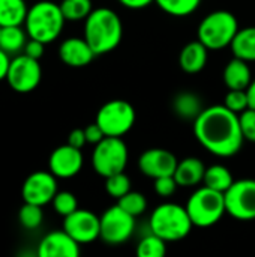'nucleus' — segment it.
I'll return each instance as SVG.
<instances>
[{"label": "nucleus", "mask_w": 255, "mask_h": 257, "mask_svg": "<svg viewBox=\"0 0 255 257\" xmlns=\"http://www.w3.org/2000/svg\"><path fill=\"white\" fill-rule=\"evenodd\" d=\"M194 134L206 151L219 158L234 157L245 142L239 114L230 111L224 104L206 107L194 120Z\"/></svg>", "instance_id": "f257e3e1"}, {"label": "nucleus", "mask_w": 255, "mask_h": 257, "mask_svg": "<svg viewBox=\"0 0 255 257\" xmlns=\"http://www.w3.org/2000/svg\"><path fill=\"white\" fill-rule=\"evenodd\" d=\"M96 56L116 50L123 38V23L119 14L110 8H96L84 21L83 36Z\"/></svg>", "instance_id": "f03ea898"}, {"label": "nucleus", "mask_w": 255, "mask_h": 257, "mask_svg": "<svg viewBox=\"0 0 255 257\" xmlns=\"http://www.w3.org/2000/svg\"><path fill=\"white\" fill-rule=\"evenodd\" d=\"M65 23L66 20L62 14L60 5L50 0H41L29 8L24 29L29 39H35L47 45L62 35Z\"/></svg>", "instance_id": "7ed1b4c3"}, {"label": "nucleus", "mask_w": 255, "mask_h": 257, "mask_svg": "<svg viewBox=\"0 0 255 257\" xmlns=\"http://www.w3.org/2000/svg\"><path fill=\"white\" fill-rule=\"evenodd\" d=\"M150 233L165 242H176L186 238L194 227L185 206L167 202L158 205L149 218Z\"/></svg>", "instance_id": "20e7f679"}, {"label": "nucleus", "mask_w": 255, "mask_h": 257, "mask_svg": "<svg viewBox=\"0 0 255 257\" xmlns=\"http://www.w3.org/2000/svg\"><path fill=\"white\" fill-rule=\"evenodd\" d=\"M239 30V21L233 12L216 9L209 12L200 21L197 27V39L209 51H219L231 45Z\"/></svg>", "instance_id": "39448f33"}, {"label": "nucleus", "mask_w": 255, "mask_h": 257, "mask_svg": "<svg viewBox=\"0 0 255 257\" xmlns=\"http://www.w3.org/2000/svg\"><path fill=\"white\" fill-rule=\"evenodd\" d=\"M185 208L192 224L201 229L215 226L221 221L224 214H227L224 193L210 190L204 185L197 188L189 196Z\"/></svg>", "instance_id": "423d86ee"}, {"label": "nucleus", "mask_w": 255, "mask_h": 257, "mask_svg": "<svg viewBox=\"0 0 255 257\" xmlns=\"http://www.w3.org/2000/svg\"><path fill=\"white\" fill-rule=\"evenodd\" d=\"M128 146L119 137H105L92 152L93 170L105 179L113 175L123 173L128 166Z\"/></svg>", "instance_id": "0eeeda50"}, {"label": "nucleus", "mask_w": 255, "mask_h": 257, "mask_svg": "<svg viewBox=\"0 0 255 257\" xmlns=\"http://www.w3.org/2000/svg\"><path fill=\"white\" fill-rule=\"evenodd\" d=\"M137 113L131 102L125 99H111L105 102L96 114V123L105 137L122 139L135 125Z\"/></svg>", "instance_id": "6e6552de"}, {"label": "nucleus", "mask_w": 255, "mask_h": 257, "mask_svg": "<svg viewBox=\"0 0 255 257\" xmlns=\"http://www.w3.org/2000/svg\"><path fill=\"white\" fill-rule=\"evenodd\" d=\"M101 218V239L108 245L125 244L135 230V218L126 214L119 205L104 211Z\"/></svg>", "instance_id": "1a4fd4ad"}, {"label": "nucleus", "mask_w": 255, "mask_h": 257, "mask_svg": "<svg viewBox=\"0 0 255 257\" xmlns=\"http://www.w3.org/2000/svg\"><path fill=\"white\" fill-rule=\"evenodd\" d=\"M225 196L227 214L239 221L255 220V179H239Z\"/></svg>", "instance_id": "9d476101"}, {"label": "nucleus", "mask_w": 255, "mask_h": 257, "mask_svg": "<svg viewBox=\"0 0 255 257\" xmlns=\"http://www.w3.org/2000/svg\"><path fill=\"white\" fill-rule=\"evenodd\" d=\"M42 78V68L39 60L30 59L26 54L12 57L6 81L12 90L18 93H29L35 90Z\"/></svg>", "instance_id": "9b49d317"}, {"label": "nucleus", "mask_w": 255, "mask_h": 257, "mask_svg": "<svg viewBox=\"0 0 255 257\" xmlns=\"http://www.w3.org/2000/svg\"><path fill=\"white\" fill-rule=\"evenodd\" d=\"M57 193V178L51 172L42 170L29 175L21 188V197L24 203L36 206H45L51 203Z\"/></svg>", "instance_id": "f8f14e48"}, {"label": "nucleus", "mask_w": 255, "mask_h": 257, "mask_svg": "<svg viewBox=\"0 0 255 257\" xmlns=\"http://www.w3.org/2000/svg\"><path fill=\"white\" fill-rule=\"evenodd\" d=\"M75 242L90 244L101 236V218L89 209H77L63 221V229Z\"/></svg>", "instance_id": "ddd939ff"}, {"label": "nucleus", "mask_w": 255, "mask_h": 257, "mask_svg": "<svg viewBox=\"0 0 255 257\" xmlns=\"http://www.w3.org/2000/svg\"><path fill=\"white\" fill-rule=\"evenodd\" d=\"M177 164L179 160L176 158V155L162 148L147 149L138 158L140 172L144 176L152 178L153 181L164 176H174Z\"/></svg>", "instance_id": "4468645a"}, {"label": "nucleus", "mask_w": 255, "mask_h": 257, "mask_svg": "<svg viewBox=\"0 0 255 257\" xmlns=\"http://www.w3.org/2000/svg\"><path fill=\"white\" fill-rule=\"evenodd\" d=\"M84 164V158L80 149L62 145L56 148L48 160V172H51L57 179H71L77 176Z\"/></svg>", "instance_id": "2eb2a0df"}, {"label": "nucleus", "mask_w": 255, "mask_h": 257, "mask_svg": "<svg viewBox=\"0 0 255 257\" xmlns=\"http://www.w3.org/2000/svg\"><path fill=\"white\" fill-rule=\"evenodd\" d=\"M80 244L75 242L65 230L47 233L36 250V257H80Z\"/></svg>", "instance_id": "dca6fc26"}, {"label": "nucleus", "mask_w": 255, "mask_h": 257, "mask_svg": "<svg viewBox=\"0 0 255 257\" xmlns=\"http://www.w3.org/2000/svg\"><path fill=\"white\" fill-rule=\"evenodd\" d=\"M60 60L71 68H83L93 62L96 54L84 38H68L59 47Z\"/></svg>", "instance_id": "f3484780"}, {"label": "nucleus", "mask_w": 255, "mask_h": 257, "mask_svg": "<svg viewBox=\"0 0 255 257\" xmlns=\"http://www.w3.org/2000/svg\"><path fill=\"white\" fill-rule=\"evenodd\" d=\"M209 60V50L198 41H191L180 50L179 54V66L186 74H198L201 72Z\"/></svg>", "instance_id": "a211bd4d"}, {"label": "nucleus", "mask_w": 255, "mask_h": 257, "mask_svg": "<svg viewBox=\"0 0 255 257\" xmlns=\"http://www.w3.org/2000/svg\"><path fill=\"white\" fill-rule=\"evenodd\" d=\"M222 80L228 90H246L254 80L249 63L233 57L222 71Z\"/></svg>", "instance_id": "6ab92c4d"}, {"label": "nucleus", "mask_w": 255, "mask_h": 257, "mask_svg": "<svg viewBox=\"0 0 255 257\" xmlns=\"http://www.w3.org/2000/svg\"><path fill=\"white\" fill-rule=\"evenodd\" d=\"M206 166L200 158L195 157H188L182 161H179L176 172H174V179L179 187H195L200 185L204 181V173H206Z\"/></svg>", "instance_id": "aec40b11"}, {"label": "nucleus", "mask_w": 255, "mask_h": 257, "mask_svg": "<svg viewBox=\"0 0 255 257\" xmlns=\"http://www.w3.org/2000/svg\"><path fill=\"white\" fill-rule=\"evenodd\" d=\"M204 107L200 99V96L194 92L183 90L179 92L174 99H173V111L176 113L177 117L183 120H195L201 113Z\"/></svg>", "instance_id": "412c9836"}, {"label": "nucleus", "mask_w": 255, "mask_h": 257, "mask_svg": "<svg viewBox=\"0 0 255 257\" xmlns=\"http://www.w3.org/2000/svg\"><path fill=\"white\" fill-rule=\"evenodd\" d=\"M230 48L236 59L248 63L255 62V26L240 29L234 36Z\"/></svg>", "instance_id": "4be33fe9"}, {"label": "nucleus", "mask_w": 255, "mask_h": 257, "mask_svg": "<svg viewBox=\"0 0 255 257\" xmlns=\"http://www.w3.org/2000/svg\"><path fill=\"white\" fill-rule=\"evenodd\" d=\"M27 12L26 0H0V27L23 26Z\"/></svg>", "instance_id": "5701e85b"}, {"label": "nucleus", "mask_w": 255, "mask_h": 257, "mask_svg": "<svg viewBox=\"0 0 255 257\" xmlns=\"http://www.w3.org/2000/svg\"><path fill=\"white\" fill-rule=\"evenodd\" d=\"M27 33L26 29H23L21 26H12V27H2L0 32V48L11 54H23L24 47L27 44Z\"/></svg>", "instance_id": "b1692460"}, {"label": "nucleus", "mask_w": 255, "mask_h": 257, "mask_svg": "<svg viewBox=\"0 0 255 257\" xmlns=\"http://www.w3.org/2000/svg\"><path fill=\"white\" fill-rule=\"evenodd\" d=\"M203 184H204V187H207L210 190H215L219 193H227L230 190V187L234 184V179H233V175L228 167H225L222 164H213L206 169Z\"/></svg>", "instance_id": "393cba45"}, {"label": "nucleus", "mask_w": 255, "mask_h": 257, "mask_svg": "<svg viewBox=\"0 0 255 257\" xmlns=\"http://www.w3.org/2000/svg\"><path fill=\"white\" fill-rule=\"evenodd\" d=\"M158 8L176 18H183L192 15L201 5V0H155Z\"/></svg>", "instance_id": "a878e982"}, {"label": "nucleus", "mask_w": 255, "mask_h": 257, "mask_svg": "<svg viewBox=\"0 0 255 257\" xmlns=\"http://www.w3.org/2000/svg\"><path fill=\"white\" fill-rule=\"evenodd\" d=\"M60 9L66 21H86L95 8L92 0H62Z\"/></svg>", "instance_id": "bb28decb"}, {"label": "nucleus", "mask_w": 255, "mask_h": 257, "mask_svg": "<svg viewBox=\"0 0 255 257\" xmlns=\"http://www.w3.org/2000/svg\"><path fill=\"white\" fill-rule=\"evenodd\" d=\"M135 254L137 257H165L167 242L150 233L137 244Z\"/></svg>", "instance_id": "cd10ccee"}, {"label": "nucleus", "mask_w": 255, "mask_h": 257, "mask_svg": "<svg viewBox=\"0 0 255 257\" xmlns=\"http://www.w3.org/2000/svg\"><path fill=\"white\" fill-rule=\"evenodd\" d=\"M117 205L129 215H132L134 218L144 214L147 209V199L143 193L140 191H129L126 196H123L122 199L117 200Z\"/></svg>", "instance_id": "c85d7f7f"}, {"label": "nucleus", "mask_w": 255, "mask_h": 257, "mask_svg": "<svg viewBox=\"0 0 255 257\" xmlns=\"http://www.w3.org/2000/svg\"><path fill=\"white\" fill-rule=\"evenodd\" d=\"M18 221L20 224L27 229V230H35L38 229L42 221H44V211L42 206H36V205H30V203H24L20 211H18Z\"/></svg>", "instance_id": "c756f323"}, {"label": "nucleus", "mask_w": 255, "mask_h": 257, "mask_svg": "<svg viewBox=\"0 0 255 257\" xmlns=\"http://www.w3.org/2000/svg\"><path fill=\"white\" fill-rule=\"evenodd\" d=\"M105 191L110 197L119 200L131 191V179L125 175V172L113 175L105 179Z\"/></svg>", "instance_id": "7c9ffc66"}, {"label": "nucleus", "mask_w": 255, "mask_h": 257, "mask_svg": "<svg viewBox=\"0 0 255 257\" xmlns=\"http://www.w3.org/2000/svg\"><path fill=\"white\" fill-rule=\"evenodd\" d=\"M51 203H53L54 211L59 215H62L63 218H66L68 215H71L77 209H80L78 208V200H77L75 194L71 193V191H59Z\"/></svg>", "instance_id": "2f4dec72"}, {"label": "nucleus", "mask_w": 255, "mask_h": 257, "mask_svg": "<svg viewBox=\"0 0 255 257\" xmlns=\"http://www.w3.org/2000/svg\"><path fill=\"white\" fill-rule=\"evenodd\" d=\"M224 105L230 111H233L236 114H242L243 111H246L249 108L246 90H228L224 98Z\"/></svg>", "instance_id": "473e14b6"}, {"label": "nucleus", "mask_w": 255, "mask_h": 257, "mask_svg": "<svg viewBox=\"0 0 255 257\" xmlns=\"http://www.w3.org/2000/svg\"><path fill=\"white\" fill-rule=\"evenodd\" d=\"M239 123L243 139L246 142L255 143V110L248 108L246 111L239 114Z\"/></svg>", "instance_id": "72a5a7b5"}, {"label": "nucleus", "mask_w": 255, "mask_h": 257, "mask_svg": "<svg viewBox=\"0 0 255 257\" xmlns=\"http://www.w3.org/2000/svg\"><path fill=\"white\" fill-rule=\"evenodd\" d=\"M177 182L174 179V176H164V178H158L155 179L153 188L155 193L161 197H171L176 190H177Z\"/></svg>", "instance_id": "f704fd0d"}, {"label": "nucleus", "mask_w": 255, "mask_h": 257, "mask_svg": "<svg viewBox=\"0 0 255 257\" xmlns=\"http://www.w3.org/2000/svg\"><path fill=\"white\" fill-rule=\"evenodd\" d=\"M44 53H45V44L35 41V39H29L24 47V51H23V54H26L27 57L35 59V60H39L44 56Z\"/></svg>", "instance_id": "c9c22d12"}, {"label": "nucleus", "mask_w": 255, "mask_h": 257, "mask_svg": "<svg viewBox=\"0 0 255 257\" xmlns=\"http://www.w3.org/2000/svg\"><path fill=\"white\" fill-rule=\"evenodd\" d=\"M84 134H86V140H87V143H90V145H98V143H101L104 139H105V134H104V131L99 128V125L95 122V123H90V125H87L86 128H84Z\"/></svg>", "instance_id": "e433bc0d"}, {"label": "nucleus", "mask_w": 255, "mask_h": 257, "mask_svg": "<svg viewBox=\"0 0 255 257\" xmlns=\"http://www.w3.org/2000/svg\"><path fill=\"white\" fill-rule=\"evenodd\" d=\"M87 143L86 140V134H84V130L81 128H77V130H72L68 136V145L75 148V149H83L84 145Z\"/></svg>", "instance_id": "4c0bfd02"}, {"label": "nucleus", "mask_w": 255, "mask_h": 257, "mask_svg": "<svg viewBox=\"0 0 255 257\" xmlns=\"http://www.w3.org/2000/svg\"><path fill=\"white\" fill-rule=\"evenodd\" d=\"M122 6L128 8V9H144L147 6H150L152 3H155V0H117Z\"/></svg>", "instance_id": "58836bf2"}, {"label": "nucleus", "mask_w": 255, "mask_h": 257, "mask_svg": "<svg viewBox=\"0 0 255 257\" xmlns=\"http://www.w3.org/2000/svg\"><path fill=\"white\" fill-rule=\"evenodd\" d=\"M11 57L8 53H5L2 48H0V81L2 80H6L8 77V71H9V66H11Z\"/></svg>", "instance_id": "ea45409f"}, {"label": "nucleus", "mask_w": 255, "mask_h": 257, "mask_svg": "<svg viewBox=\"0 0 255 257\" xmlns=\"http://www.w3.org/2000/svg\"><path fill=\"white\" fill-rule=\"evenodd\" d=\"M246 95H248V101H249V108L255 110V78L251 81L249 87L246 89Z\"/></svg>", "instance_id": "a19ab883"}, {"label": "nucleus", "mask_w": 255, "mask_h": 257, "mask_svg": "<svg viewBox=\"0 0 255 257\" xmlns=\"http://www.w3.org/2000/svg\"><path fill=\"white\" fill-rule=\"evenodd\" d=\"M0 32H2V27H0Z\"/></svg>", "instance_id": "79ce46f5"}]
</instances>
